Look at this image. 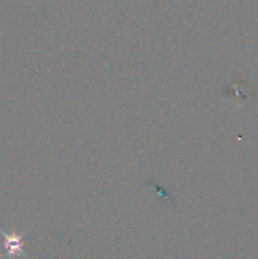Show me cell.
Segmentation results:
<instances>
[{"label": "cell", "mask_w": 258, "mask_h": 259, "mask_svg": "<svg viewBox=\"0 0 258 259\" xmlns=\"http://www.w3.org/2000/svg\"><path fill=\"white\" fill-rule=\"evenodd\" d=\"M2 234L5 238V248H7V252L9 258L14 257V255H20L24 254L22 249V235L18 234H7V233L2 232Z\"/></svg>", "instance_id": "6da1fadb"}]
</instances>
